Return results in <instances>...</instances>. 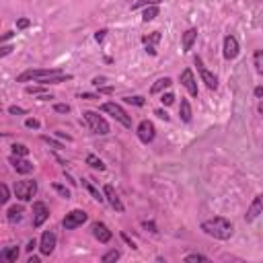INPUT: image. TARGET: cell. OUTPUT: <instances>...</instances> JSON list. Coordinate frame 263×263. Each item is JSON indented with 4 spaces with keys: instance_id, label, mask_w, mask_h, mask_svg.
Returning <instances> with one entry per match:
<instances>
[{
    "instance_id": "obj_23",
    "label": "cell",
    "mask_w": 263,
    "mask_h": 263,
    "mask_svg": "<svg viewBox=\"0 0 263 263\" xmlns=\"http://www.w3.org/2000/svg\"><path fill=\"white\" fill-rule=\"evenodd\" d=\"M156 16H159V4H154V6H146V10L142 12V21L148 23V21H154Z\"/></svg>"
},
{
    "instance_id": "obj_8",
    "label": "cell",
    "mask_w": 263,
    "mask_h": 263,
    "mask_svg": "<svg viewBox=\"0 0 263 263\" xmlns=\"http://www.w3.org/2000/svg\"><path fill=\"white\" fill-rule=\"evenodd\" d=\"M49 218V210L43 202H35L33 204V229H39L43 226V222Z\"/></svg>"
},
{
    "instance_id": "obj_39",
    "label": "cell",
    "mask_w": 263,
    "mask_h": 263,
    "mask_svg": "<svg viewBox=\"0 0 263 263\" xmlns=\"http://www.w3.org/2000/svg\"><path fill=\"white\" fill-rule=\"evenodd\" d=\"M8 113H12V115H25L27 111L21 109V107H16V105H12V107H8Z\"/></svg>"
},
{
    "instance_id": "obj_51",
    "label": "cell",
    "mask_w": 263,
    "mask_h": 263,
    "mask_svg": "<svg viewBox=\"0 0 263 263\" xmlns=\"http://www.w3.org/2000/svg\"><path fill=\"white\" fill-rule=\"evenodd\" d=\"M29 263H39V257H29Z\"/></svg>"
},
{
    "instance_id": "obj_11",
    "label": "cell",
    "mask_w": 263,
    "mask_h": 263,
    "mask_svg": "<svg viewBox=\"0 0 263 263\" xmlns=\"http://www.w3.org/2000/svg\"><path fill=\"white\" fill-rule=\"evenodd\" d=\"M181 84L187 89V93L191 95V97H198V82H196V78H194V72H191L189 68H185L183 72H181Z\"/></svg>"
},
{
    "instance_id": "obj_52",
    "label": "cell",
    "mask_w": 263,
    "mask_h": 263,
    "mask_svg": "<svg viewBox=\"0 0 263 263\" xmlns=\"http://www.w3.org/2000/svg\"><path fill=\"white\" fill-rule=\"evenodd\" d=\"M58 136H60V138H66V140H72V138H70V136H66L64 132H58Z\"/></svg>"
},
{
    "instance_id": "obj_22",
    "label": "cell",
    "mask_w": 263,
    "mask_h": 263,
    "mask_svg": "<svg viewBox=\"0 0 263 263\" xmlns=\"http://www.w3.org/2000/svg\"><path fill=\"white\" fill-rule=\"evenodd\" d=\"M82 187H84L86 191H89V194H91V196H93V198H95V200H97L99 204L103 202V196L99 194V189H97V187H95V185H93V183H91L89 179H82Z\"/></svg>"
},
{
    "instance_id": "obj_31",
    "label": "cell",
    "mask_w": 263,
    "mask_h": 263,
    "mask_svg": "<svg viewBox=\"0 0 263 263\" xmlns=\"http://www.w3.org/2000/svg\"><path fill=\"white\" fill-rule=\"evenodd\" d=\"M51 187H54V191H58V194H60L62 198L70 200V189H66V187H64V185H60V183H54Z\"/></svg>"
},
{
    "instance_id": "obj_4",
    "label": "cell",
    "mask_w": 263,
    "mask_h": 263,
    "mask_svg": "<svg viewBox=\"0 0 263 263\" xmlns=\"http://www.w3.org/2000/svg\"><path fill=\"white\" fill-rule=\"evenodd\" d=\"M82 115H84L86 124H89V128H91L93 134H99V136H107L109 134V124L99 113H95V111H84Z\"/></svg>"
},
{
    "instance_id": "obj_18",
    "label": "cell",
    "mask_w": 263,
    "mask_h": 263,
    "mask_svg": "<svg viewBox=\"0 0 263 263\" xmlns=\"http://www.w3.org/2000/svg\"><path fill=\"white\" fill-rule=\"evenodd\" d=\"M196 37H198V31H196V29H187V31L183 33V39H181V43H183V51H189L191 47H194Z\"/></svg>"
},
{
    "instance_id": "obj_24",
    "label": "cell",
    "mask_w": 263,
    "mask_h": 263,
    "mask_svg": "<svg viewBox=\"0 0 263 263\" xmlns=\"http://www.w3.org/2000/svg\"><path fill=\"white\" fill-rule=\"evenodd\" d=\"M86 165L93 167V169H97V171H105L103 161L99 159V156H95V154H86Z\"/></svg>"
},
{
    "instance_id": "obj_9",
    "label": "cell",
    "mask_w": 263,
    "mask_h": 263,
    "mask_svg": "<svg viewBox=\"0 0 263 263\" xmlns=\"http://www.w3.org/2000/svg\"><path fill=\"white\" fill-rule=\"evenodd\" d=\"M154 134H156V130H154L152 121H148V119L140 121V126H138V138H140V142L150 144L152 140H154Z\"/></svg>"
},
{
    "instance_id": "obj_12",
    "label": "cell",
    "mask_w": 263,
    "mask_h": 263,
    "mask_svg": "<svg viewBox=\"0 0 263 263\" xmlns=\"http://www.w3.org/2000/svg\"><path fill=\"white\" fill-rule=\"evenodd\" d=\"M239 56V41L235 35H226L224 37V58L226 60H235Z\"/></svg>"
},
{
    "instance_id": "obj_25",
    "label": "cell",
    "mask_w": 263,
    "mask_h": 263,
    "mask_svg": "<svg viewBox=\"0 0 263 263\" xmlns=\"http://www.w3.org/2000/svg\"><path fill=\"white\" fill-rule=\"evenodd\" d=\"M159 41H161V33L159 31H154V33L144 35V37H142V43L144 45H150V47H154V43H159Z\"/></svg>"
},
{
    "instance_id": "obj_2",
    "label": "cell",
    "mask_w": 263,
    "mask_h": 263,
    "mask_svg": "<svg viewBox=\"0 0 263 263\" xmlns=\"http://www.w3.org/2000/svg\"><path fill=\"white\" fill-rule=\"evenodd\" d=\"M202 231L208 237H214L218 241H229L235 233V226L231 220H226L224 216H216V218H210L202 222Z\"/></svg>"
},
{
    "instance_id": "obj_29",
    "label": "cell",
    "mask_w": 263,
    "mask_h": 263,
    "mask_svg": "<svg viewBox=\"0 0 263 263\" xmlns=\"http://www.w3.org/2000/svg\"><path fill=\"white\" fill-rule=\"evenodd\" d=\"M154 4H161V0H138V2L132 6V10H136L140 6H154Z\"/></svg>"
},
{
    "instance_id": "obj_26",
    "label": "cell",
    "mask_w": 263,
    "mask_h": 263,
    "mask_svg": "<svg viewBox=\"0 0 263 263\" xmlns=\"http://www.w3.org/2000/svg\"><path fill=\"white\" fill-rule=\"evenodd\" d=\"M253 62H255V70L261 74V72H263V51H261V49H257V51H255Z\"/></svg>"
},
{
    "instance_id": "obj_19",
    "label": "cell",
    "mask_w": 263,
    "mask_h": 263,
    "mask_svg": "<svg viewBox=\"0 0 263 263\" xmlns=\"http://www.w3.org/2000/svg\"><path fill=\"white\" fill-rule=\"evenodd\" d=\"M16 259H19V247H6L2 253H0V261L12 263V261H16Z\"/></svg>"
},
{
    "instance_id": "obj_40",
    "label": "cell",
    "mask_w": 263,
    "mask_h": 263,
    "mask_svg": "<svg viewBox=\"0 0 263 263\" xmlns=\"http://www.w3.org/2000/svg\"><path fill=\"white\" fill-rule=\"evenodd\" d=\"M142 226H144L146 231H150V233H159V231H156V224H154V222H148V220H144V222H142Z\"/></svg>"
},
{
    "instance_id": "obj_37",
    "label": "cell",
    "mask_w": 263,
    "mask_h": 263,
    "mask_svg": "<svg viewBox=\"0 0 263 263\" xmlns=\"http://www.w3.org/2000/svg\"><path fill=\"white\" fill-rule=\"evenodd\" d=\"M27 95H41L43 93V89H41V86H27Z\"/></svg>"
},
{
    "instance_id": "obj_48",
    "label": "cell",
    "mask_w": 263,
    "mask_h": 263,
    "mask_svg": "<svg viewBox=\"0 0 263 263\" xmlns=\"http://www.w3.org/2000/svg\"><path fill=\"white\" fill-rule=\"evenodd\" d=\"M80 99H99V97H97V95H91V93H82Z\"/></svg>"
},
{
    "instance_id": "obj_3",
    "label": "cell",
    "mask_w": 263,
    "mask_h": 263,
    "mask_svg": "<svg viewBox=\"0 0 263 263\" xmlns=\"http://www.w3.org/2000/svg\"><path fill=\"white\" fill-rule=\"evenodd\" d=\"M37 194V183L33 179H23V181H16L14 183V196L19 198L21 202H29L35 198Z\"/></svg>"
},
{
    "instance_id": "obj_35",
    "label": "cell",
    "mask_w": 263,
    "mask_h": 263,
    "mask_svg": "<svg viewBox=\"0 0 263 263\" xmlns=\"http://www.w3.org/2000/svg\"><path fill=\"white\" fill-rule=\"evenodd\" d=\"M185 261H187V263H189V261H208V257H206V255H200V253H191V255L185 257Z\"/></svg>"
},
{
    "instance_id": "obj_14",
    "label": "cell",
    "mask_w": 263,
    "mask_h": 263,
    "mask_svg": "<svg viewBox=\"0 0 263 263\" xmlns=\"http://www.w3.org/2000/svg\"><path fill=\"white\" fill-rule=\"evenodd\" d=\"M91 231H93V237H95L99 243H109V241H111V237H113V235H111V231H109L103 222H95Z\"/></svg>"
},
{
    "instance_id": "obj_30",
    "label": "cell",
    "mask_w": 263,
    "mask_h": 263,
    "mask_svg": "<svg viewBox=\"0 0 263 263\" xmlns=\"http://www.w3.org/2000/svg\"><path fill=\"white\" fill-rule=\"evenodd\" d=\"M115 259H119V251H107V253H105L103 257H101V261L103 263H109V261H115Z\"/></svg>"
},
{
    "instance_id": "obj_45",
    "label": "cell",
    "mask_w": 263,
    "mask_h": 263,
    "mask_svg": "<svg viewBox=\"0 0 263 263\" xmlns=\"http://www.w3.org/2000/svg\"><path fill=\"white\" fill-rule=\"evenodd\" d=\"M35 247H37V241L33 239V241H29V243H27V247H25V249H27V251H33Z\"/></svg>"
},
{
    "instance_id": "obj_36",
    "label": "cell",
    "mask_w": 263,
    "mask_h": 263,
    "mask_svg": "<svg viewBox=\"0 0 263 263\" xmlns=\"http://www.w3.org/2000/svg\"><path fill=\"white\" fill-rule=\"evenodd\" d=\"M54 111H58V113H68V111H70V105L58 103V105H54Z\"/></svg>"
},
{
    "instance_id": "obj_47",
    "label": "cell",
    "mask_w": 263,
    "mask_h": 263,
    "mask_svg": "<svg viewBox=\"0 0 263 263\" xmlns=\"http://www.w3.org/2000/svg\"><path fill=\"white\" fill-rule=\"evenodd\" d=\"M121 239H124V241H126V243L130 245V247H132V249H136V245H134V241H132V239H130L128 235H121Z\"/></svg>"
},
{
    "instance_id": "obj_27",
    "label": "cell",
    "mask_w": 263,
    "mask_h": 263,
    "mask_svg": "<svg viewBox=\"0 0 263 263\" xmlns=\"http://www.w3.org/2000/svg\"><path fill=\"white\" fill-rule=\"evenodd\" d=\"M8 200H10V191H8V187H6L4 183H0V206H4Z\"/></svg>"
},
{
    "instance_id": "obj_15",
    "label": "cell",
    "mask_w": 263,
    "mask_h": 263,
    "mask_svg": "<svg viewBox=\"0 0 263 263\" xmlns=\"http://www.w3.org/2000/svg\"><path fill=\"white\" fill-rule=\"evenodd\" d=\"M105 198H107V202L111 204V208L115 210V212H124V204H121V200H119V196L115 194V189L111 187V185H105Z\"/></svg>"
},
{
    "instance_id": "obj_49",
    "label": "cell",
    "mask_w": 263,
    "mask_h": 263,
    "mask_svg": "<svg viewBox=\"0 0 263 263\" xmlns=\"http://www.w3.org/2000/svg\"><path fill=\"white\" fill-rule=\"evenodd\" d=\"M99 93H113V86H103V89H99Z\"/></svg>"
},
{
    "instance_id": "obj_38",
    "label": "cell",
    "mask_w": 263,
    "mask_h": 263,
    "mask_svg": "<svg viewBox=\"0 0 263 263\" xmlns=\"http://www.w3.org/2000/svg\"><path fill=\"white\" fill-rule=\"evenodd\" d=\"M12 45H2L0 47V58H4V56H8V54H12Z\"/></svg>"
},
{
    "instance_id": "obj_1",
    "label": "cell",
    "mask_w": 263,
    "mask_h": 263,
    "mask_svg": "<svg viewBox=\"0 0 263 263\" xmlns=\"http://www.w3.org/2000/svg\"><path fill=\"white\" fill-rule=\"evenodd\" d=\"M72 76L64 74L58 68H37V70H25L23 74L16 76V82H27V80H39L43 84H58V82H66Z\"/></svg>"
},
{
    "instance_id": "obj_43",
    "label": "cell",
    "mask_w": 263,
    "mask_h": 263,
    "mask_svg": "<svg viewBox=\"0 0 263 263\" xmlns=\"http://www.w3.org/2000/svg\"><path fill=\"white\" fill-rule=\"evenodd\" d=\"M154 115H159L161 119H165V121H169V113L167 111H163V109H156V113Z\"/></svg>"
},
{
    "instance_id": "obj_41",
    "label": "cell",
    "mask_w": 263,
    "mask_h": 263,
    "mask_svg": "<svg viewBox=\"0 0 263 263\" xmlns=\"http://www.w3.org/2000/svg\"><path fill=\"white\" fill-rule=\"evenodd\" d=\"M25 126L31 128V130H37V128H39V121H37V119H27V121H25Z\"/></svg>"
},
{
    "instance_id": "obj_7",
    "label": "cell",
    "mask_w": 263,
    "mask_h": 263,
    "mask_svg": "<svg viewBox=\"0 0 263 263\" xmlns=\"http://www.w3.org/2000/svg\"><path fill=\"white\" fill-rule=\"evenodd\" d=\"M196 66H198V72H200V76H202V80L206 82L208 89L216 91V89H218V78H216V74H214V72H210V70L204 66L202 58H196Z\"/></svg>"
},
{
    "instance_id": "obj_20",
    "label": "cell",
    "mask_w": 263,
    "mask_h": 263,
    "mask_svg": "<svg viewBox=\"0 0 263 263\" xmlns=\"http://www.w3.org/2000/svg\"><path fill=\"white\" fill-rule=\"evenodd\" d=\"M173 84V80L169 78V76H165V78H159L154 84H152V89H150V93L152 95H156V93H161V91H165V89H169V86Z\"/></svg>"
},
{
    "instance_id": "obj_42",
    "label": "cell",
    "mask_w": 263,
    "mask_h": 263,
    "mask_svg": "<svg viewBox=\"0 0 263 263\" xmlns=\"http://www.w3.org/2000/svg\"><path fill=\"white\" fill-rule=\"evenodd\" d=\"M29 25H31L29 19H19V21H16V27H19V29H27Z\"/></svg>"
},
{
    "instance_id": "obj_10",
    "label": "cell",
    "mask_w": 263,
    "mask_h": 263,
    "mask_svg": "<svg viewBox=\"0 0 263 263\" xmlns=\"http://www.w3.org/2000/svg\"><path fill=\"white\" fill-rule=\"evenodd\" d=\"M54 249H56V235L51 233V231H45L41 235V241H39V251L43 255H51V253H54Z\"/></svg>"
},
{
    "instance_id": "obj_33",
    "label": "cell",
    "mask_w": 263,
    "mask_h": 263,
    "mask_svg": "<svg viewBox=\"0 0 263 263\" xmlns=\"http://www.w3.org/2000/svg\"><path fill=\"white\" fill-rule=\"evenodd\" d=\"M41 140H43L45 144H49V146H54V148H58V150H62V148H64V146H62L60 142H56V140H54V138H49V136H43Z\"/></svg>"
},
{
    "instance_id": "obj_32",
    "label": "cell",
    "mask_w": 263,
    "mask_h": 263,
    "mask_svg": "<svg viewBox=\"0 0 263 263\" xmlns=\"http://www.w3.org/2000/svg\"><path fill=\"white\" fill-rule=\"evenodd\" d=\"M124 101H126V103H130V105H136V107H142V105L146 103L142 97H126Z\"/></svg>"
},
{
    "instance_id": "obj_28",
    "label": "cell",
    "mask_w": 263,
    "mask_h": 263,
    "mask_svg": "<svg viewBox=\"0 0 263 263\" xmlns=\"http://www.w3.org/2000/svg\"><path fill=\"white\" fill-rule=\"evenodd\" d=\"M12 154L14 156H27L29 154V148L25 144H12Z\"/></svg>"
},
{
    "instance_id": "obj_17",
    "label": "cell",
    "mask_w": 263,
    "mask_h": 263,
    "mask_svg": "<svg viewBox=\"0 0 263 263\" xmlns=\"http://www.w3.org/2000/svg\"><path fill=\"white\" fill-rule=\"evenodd\" d=\"M23 214H25V208H23V206H10L6 218H8L10 224H16V222L23 220Z\"/></svg>"
},
{
    "instance_id": "obj_16",
    "label": "cell",
    "mask_w": 263,
    "mask_h": 263,
    "mask_svg": "<svg viewBox=\"0 0 263 263\" xmlns=\"http://www.w3.org/2000/svg\"><path fill=\"white\" fill-rule=\"evenodd\" d=\"M261 210H263V198H261V196H255L253 204L249 206L247 214H245V218H247V222H253V220H255L259 214H261Z\"/></svg>"
},
{
    "instance_id": "obj_46",
    "label": "cell",
    "mask_w": 263,
    "mask_h": 263,
    "mask_svg": "<svg viewBox=\"0 0 263 263\" xmlns=\"http://www.w3.org/2000/svg\"><path fill=\"white\" fill-rule=\"evenodd\" d=\"M12 35H14L12 31H6V33H2V35H0V41H4V39H10Z\"/></svg>"
},
{
    "instance_id": "obj_34",
    "label": "cell",
    "mask_w": 263,
    "mask_h": 263,
    "mask_svg": "<svg viewBox=\"0 0 263 263\" xmlns=\"http://www.w3.org/2000/svg\"><path fill=\"white\" fill-rule=\"evenodd\" d=\"M161 101H163V105H167V107H169V105L175 103V95H173V93H163Z\"/></svg>"
},
{
    "instance_id": "obj_21",
    "label": "cell",
    "mask_w": 263,
    "mask_h": 263,
    "mask_svg": "<svg viewBox=\"0 0 263 263\" xmlns=\"http://www.w3.org/2000/svg\"><path fill=\"white\" fill-rule=\"evenodd\" d=\"M179 115H181V119L185 121V124H189V121H191V105H189V101H187V99H181V105H179Z\"/></svg>"
},
{
    "instance_id": "obj_50",
    "label": "cell",
    "mask_w": 263,
    "mask_h": 263,
    "mask_svg": "<svg viewBox=\"0 0 263 263\" xmlns=\"http://www.w3.org/2000/svg\"><path fill=\"white\" fill-rule=\"evenodd\" d=\"M261 95H263V89H261V86H257V89H255V97H257V99H259V97H261Z\"/></svg>"
},
{
    "instance_id": "obj_5",
    "label": "cell",
    "mask_w": 263,
    "mask_h": 263,
    "mask_svg": "<svg viewBox=\"0 0 263 263\" xmlns=\"http://www.w3.org/2000/svg\"><path fill=\"white\" fill-rule=\"evenodd\" d=\"M101 109H103L105 113H109L113 119H117L124 128H132V117L124 111V107H119L117 103H103V105H101Z\"/></svg>"
},
{
    "instance_id": "obj_6",
    "label": "cell",
    "mask_w": 263,
    "mask_h": 263,
    "mask_svg": "<svg viewBox=\"0 0 263 263\" xmlns=\"http://www.w3.org/2000/svg\"><path fill=\"white\" fill-rule=\"evenodd\" d=\"M86 220H89V214L84 212V210H72V212H68L62 220V226L66 231H74L78 226H82Z\"/></svg>"
},
{
    "instance_id": "obj_13",
    "label": "cell",
    "mask_w": 263,
    "mask_h": 263,
    "mask_svg": "<svg viewBox=\"0 0 263 263\" xmlns=\"http://www.w3.org/2000/svg\"><path fill=\"white\" fill-rule=\"evenodd\" d=\"M10 163H12V169L16 173H21V175H29L33 171V163H29L25 156H10Z\"/></svg>"
},
{
    "instance_id": "obj_44",
    "label": "cell",
    "mask_w": 263,
    "mask_h": 263,
    "mask_svg": "<svg viewBox=\"0 0 263 263\" xmlns=\"http://www.w3.org/2000/svg\"><path fill=\"white\" fill-rule=\"evenodd\" d=\"M105 33H107V31H105V29L97 31V33H95V39H97V41H103V39H105Z\"/></svg>"
}]
</instances>
